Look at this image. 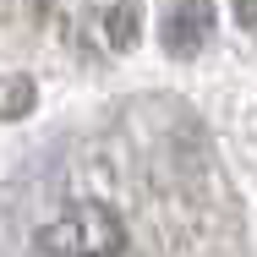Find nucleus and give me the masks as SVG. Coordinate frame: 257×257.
I'll return each mask as SVG.
<instances>
[{
	"label": "nucleus",
	"mask_w": 257,
	"mask_h": 257,
	"mask_svg": "<svg viewBox=\"0 0 257 257\" xmlns=\"http://www.w3.org/2000/svg\"><path fill=\"white\" fill-rule=\"evenodd\" d=\"M39 241L55 257H120L126 252V224L109 203H71Z\"/></svg>",
	"instance_id": "1"
},
{
	"label": "nucleus",
	"mask_w": 257,
	"mask_h": 257,
	"mask_svg": "<svg viewBox=\"0 0 257 257\" xmlns=\"http://www.w3.org/2000/svg\"><path fill=\"white\" fill-rule=\"evenodd\" d=\"M213 22H219L213 0H175L170 17H164V50L170 55H197L208 44V33H213Z\"/></svg>",
	"instance_id": "2"
},
{
	"label": "nucleus",
	"mask_w": 257,
	"mask_h": 257,
	"mask_svg": "<svg viewBox=\"0 0 257 257\" xmlns=\"http://www.w3.org/2000/svg\"><path fill=\"white\" fill-rule=\"evenodd\" d=\"M137 28H143V11H137V0H115V6H109V17H104V33H109V44H115V50H132V44H137Z\"/></svg>",
	"instance_id": "3"
},
{
	"label": "nucleus",
	"mask_w": 257,
	"mask_h": 257,
	"mask_svg": "<svg viewBox=\"0 0 257 257\" xmlns=\"http://www.w3.org/2000/svg\"><path fill=\"white\" fill-rule=\"evenodd\" d=\"M235 22L241 28H257V0H235Z\"/></svg>",
	"instance_id": "4"
}]
</instances>
